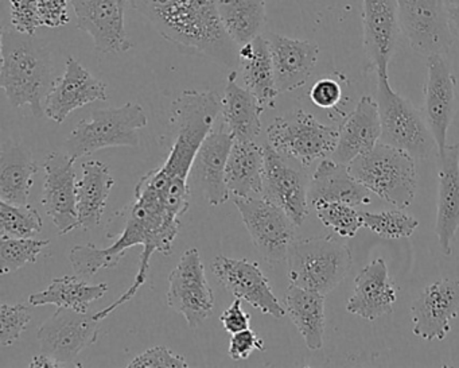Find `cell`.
<instances>
[{"label": "cell", "mask_w": 459, "mask_h": 368, "mask_svg": "<svg viewBox=\"0 0 459 368\" xmlns=\"http://www.w3.org/2000/svg\"><path fill=\"white\" fill-rule=\"evenodd\" d=\"M181 222L169 214L166 193L152 187L146 177L139 180L135 188V201L112 216L107 231V239L117 238L108 249H99L95 244L74 246L69 254L72 267L77 276L92 278L100 270L117 267L128 249L143 247L139 270L127 292L107 306L96 311L103 321L115 309L130 302L149 278L150 259L154 252L169 257L178 235Z\"/></svg>", "instance_id": "6da1fadb"}, {"label": "cell", "mask_w": 459, "mask_h": 368, "mask_svg": "<svg viewBox=\"0 0 459 368\" xmlns=\"http://www.w3.org/2000/svg\"><path fill=\"white\" fill-rule=\"evenodd\" d=\"M155 31L182 49L222 66L238 64V45L222 26L219 0H128Z\"/></svg>", "instance_id": "7a4b0ae2"}, {"label": "cell", "mask_w": 459, "mask_h": 368, "mask_svg": "<svg viewBox=\"0 0 459 368\" xmlns=\"http://www.w3.org/2000/svg\"><path fill=\"white\" fill-rule=\"evenodd\" d=\"M0 87L15 109L30 106L37 119L44 117L42 99L56 83L55 61L49 48L36 36L2 29Z\"/></svg>", "instance_id": "3957f363"}, {"label": "cell", "mask_w": 459, "mask_h": 368, "mask_svg": "<svg viewBox=\"0 0 459 368\" xmlns=\"http://www.w3.org/2000/svg\"><path fill=\"white\" fill-rule=\"evenodd\" d=\"M221 106L222 99L213 91H184L173 101L170 123L176 138L168 160L160 166L169 179L189 180L195 155L221 115Z\"/></svg>", "instance_id": "277c9868"}, {"label": "cell", "mask_w": 459, "mask_h": 368, "mask_svg": "<svg viewBox=\"0 0 459 368\" xmlns=\"http://www.w3.org/2000/svg\"><path fill=\"white\" fill-rule=\"evenodd\" d=\"M351 176L394 208L407 209L418 188L415 158L399 147L378 142L349 163Z\"/></svg>", "instance_id": "5b68a950"}, {"label": "cell", "mask_w": 459, "mask_h": 368, "mask_svg": "<svg viewBox=\"0 0 459 368\" xmlns=\"http://www.w3.org/2000/svg\"><path fill=\"white\" fill-rule=\"evenodd\" d=\"M290 284L327 295L351 268L349 247L333 236L295 239L287 254Z\"/></svg>", "instance_id": "8992f818"}, {"label": "cell", "mask_w": 459, "mask_h": 368, "mask_svg": "<svg viewBox=\"0 0 459 368\" xmlns=\"http://www.w3.org/2000/svg\"><path fill=\"white\" fill-rule=\"evenodd\" d=\"M147 123L146 112L138 103L95 110L91 120H82L69 134L66 154L76 161L108 147H138V131Z\"/></svg>", "instance_id": "52a82bcc"}, {"label": "cell", "mask_w": 459, "mask_h": 368, "mask_svg": "<svg viewBox=\"0 0 459 368\" xmlns=\"http://www.w3.org/2000/svg\"><path fill=\"white\" fill-rule=\"evenodd\" d=\"M383 144L410 153L415 160H426L437 149V142L423 112L400 96L389 84L388 74H377V98Z\"/></svg>", "instance_id": "ba28073f"}, {"label": "cell", "mask_w": 459, "mask_h": 368, "mask_svg": "<svg viewBox=\"0 0 459 368\" xmlns=\"http://www.w3.org/2000/svg\"><path fill=\"white\" fill-rule=\"evenodd\" d=\"M340 130L322 125L303 110L278 117L267 130L268 144L287 160L308 168L316 161L332 157Z\"/></svg>", "instance_id": "9c48e42d"}, {"label": "cell", "mask_w": 459, "mask_h": 368, "mask_svg": "<svg viewBox=\"0 0 459 368\" xmlns=\"http://www.w3.org/2000/svg\"><path fill=\"white\" fill-rule=\"evenodd\" d=\"M233 203L260 257L273 265L286 262L290 246L297 239V225L289 215L263 196L233 197Z\"/></svg>", "instance_id": "30bf717a"}, {"label": "cell", "mask_w": 459, "mask_h": 368, "mask_svg": "<svg viewBox=\"0 0 459 368\" xmlns=\"http://www.w3.org/2000/svg\"><path fill=\"white\" fill-rule=\"evenodd\" d=\"M400 31L413 52L447 55L454 44L446 0H396Z\"/></svg>", "instance_id": "8fae6325"}, {"label": "cell", "mask_w": 459, "mask_h": 368, "mask_svg": "<svg viewBox=\"0 0 459 368\" xmlns=\"http://www.w3.org/2000/svg\"><path fill=\"white\" fill-rule=\"evenodd\" d=\"M169 308L184 316L190 328H197L213 314L214 295L197 249L184 252L169 276Z\"/></svg>", "instance_id": "7c38bea8"}, {"label": "cell", "mask_w": 459, "mask_h": 368, "mask_svg": "<svg viewBox=\"0 0 459 368\" xmlns=\"http://www.w3.org/2000/svg\"><path fill=\"white\" fill-rule=\"evenodd\" d=\"M101 320L95 313H82L58 308L37 332L41 352L74 367H82L74 359L80 352L98 341Z\"/></svg>", "instance_id": "4fadbf2b"}, {"label": "cell", "mask_w": 459, "mask_h": 368, "mask_svg": "<svg viewBox=\"0 0 459 368\" xmlns=\"http://www.w3.org/2000/svg\"><path fill=\"white\" fill-rule=\"evenodd\" d=\"M211 270L235 298L246 301L263 314H270L275 319L286 316V309L273 294V287L259 263L246 258L233 259L219 255L211 263Z\"/></svg>", "instance_id": "5bb4252c"}, {"label": "cell", "mask_w": 459, "mask_h": 368, "mask_svg": "<svg viewBox=\"0 0 459 368\" xmlns=\"http://www.w3.org/2000/svg\"><path fill=\"white\" fill-rule=\"evenodd\" d=\"M42 206L60 235L80 228L74 160L66 153L52 152L45 158Z\"/></svg>", "instance_id": "9a60e30c"}, {"label": "cell", "mask_w": 459, "mask_h": 368, "mask_svg": "<svg viewBox=\"0 0 459 368\" xmlns=\"http://www.w3.org/2000/svg\"><path fill=\"white\" fill-rule=\"evenodd\" d=\"M287 158L279 154L270 144L264 146V177L262 196L283 209L297 227L310 214L308 184L305 174L292 168Z\"/></svg>", "instance_id": "2e32d148"}, {"label": "cell", "mask_w": 459, "mask_h": 368, "mask_svg": "<svg viewBox=\"0 0 459 368\" xmlns=\"http://www.w3.org/2000/svg\"><path fill=\"white\" fill-rule=\"evenodd\" d=\"M456 80L443 55L427 57L423 115L437 142V155L447 146V133L455 115Z\"/></svg>", "instance_id": "e0dca14e"}, {"label": "cell", "mask_w": 459, "mask_h": 368, "mask_svg": "<svg viewBox=\"0 0 459 368\" xmlns=\"http://www.w3.org/2000/svg\"><path fill=\"white\" fill-rule=\"evenodd\" d=\"M459 314V279H439L421 290L411 306L412 332L427 341L443 340Z\"/></svg>", "instance_id": "ac0fdd59"}, {"label": "cell", "mask_w": 459, "mask_h": 368, "mask_svg": "<svg viewBox=\"0 0 459 368\" xmlns=\"http://www.w3.org/2000/svg\"><path fill=\"white\" fill-rule=\"evenodd\" d=\"M77 28L90 34L98 52L125 53L133 48L119 0H71Z\"/></svg>", "instance_id": "d6986e66"}, {"label": "cell", "mask_w": 459, "mask_h": 368, "mask_svg": "<svg viewBox=\"0 0 459 368\" xmlns=\"http://www.w3.org/2000/svg\"><path fill=\"white\" fill-rule=\"evenodd\" d=\"M107 84L96 79L76 58L68 57L63 77L56 80L45 98V117L56 123L93 101H107Z\"/></svg>", "instance_id": "ffe728a7"}, {"label": "cell", "mask_w": 459, "mask_h": 368, "mask_svg": "<svg viewBox=\"0 0 459 368\" xmlns=\"http://www.w3.org/2000/svg\"><path fill=\"white\" fill-rule=\"evenodd\" d=\"M233 142L235 138L222 123L219 130H212L206 136L193 162L190 176L211 206H222L230 200L225 171Z\"/></svg>", "instance_id": "44dd1931"}, {"label": "cell", "mask_w": 459, "mask_h": 368, "mask_svg": "<svg viewBox=\"0 0 459 368\" xmlns=\"http://www.w3.org/2000/svg\"><path fill=\"white\" fill-rule=\"evenodd\" d=\"M364 49L376 74H388L400 23L396 0H362Z\"/></svg>", "instance_id": "7402d4cb"}, {"label": "cell", "mask_w": 459, "mask_h": 368, "mask_svg": "<svg viewBox=\"0 0 459 368\" xmlns=\"http://www.w3.org/2000/svg\"><path fill=\"white\" fill-rule=\"evenodd\" d=\"M267 39L279 93L303 87L318 63V45L276 33L268 34Z\"/></svg>", "instance_id": "603a6c76"}, {"label": "cell", "mask_w": 459, "mask_h": 368, "mask_svg": "<svg viewBox=\"0 0 459 368\" xmlns=\"http://www.w3.org/2000/svg\"><path fill=\"white\" fill-rule=\"evenodd\" d=\"M354 284L353 295L346 305L349 313L369 321L392 313L397 293L383 258H377L365 266L354 279Z\"/></svg>", "instance_id": "cb8c5ba5"}, {"label": "cell", "mask_w": 459, "mask_h": 368, "mask_svg": "<svg viewBox=\"0 0 459 368\" xmlns=\"http://www.w3.org/2000/svg\"><path fill=\"white\" fill-rule=\"evenodd\" d=\"M459 145H447L439 157V185L435 233L446 257L453 254V241L459 228Z\"/></svg>", "instance_id": "d4e9b609"}, {"label": "cell", "mask_w": 459, "mask_h": 368, "mask_svg": "<svg viewBox=\"0 0 459 368\" xmlns=\"http://www.w3.org/2000/svg\"><path fill=\"white\" fill-rule=\"evenodd\" d=\"M381 139V122L377 101L370 96H362L356 109L340 127L338 144L332 160L349 163L359 155L370 152Z\"/></svg>", "instance_id": "484cf974"}, {"label": "cell", "mask_w": 459, "mask_h": 368, "mask_svg": "<svg viewBox=\"0 0 459 368\" xmlns=\"http://www.w3.org/2000/svg\"><path fill=\"white\" fill-rule=\"evenodd\" d=\"M370 195V190L351 176L346 163L335 162L332 158L319 162L308 184V204L313 208L322 203L365 206L372 201Z\"/></svg>", "instance_id": "4316f807"}, {"label": "cell", "mask_w": 459, "mask_h": 368, "mask_svg": "<svg viewBox=\"0 0 459 368\" xmlns=\"http://www.w3.org/2000/svg\"><path fill=\"white\" fill-rule=\"evenodd\" d=\"M238 66L240 68L244 88L259 101L263 109H273L279 91L276 88L267 37L262 34L249 44L238 48Z\"/></svg>", "instance_id": "83f0119b"}, {"label": "cell", "mask_w": 459, "mask_h": 368, "mask_svg": "<svg viewBox=\"0 0 459 368\" xmlns=\"http://www.w3.org/2000/svg\"><path fill=\"white\" fill-rule=\"evenodd\" d=\"M82 169L76 189L77 214L80 228L91 231L100 225L115 180L108 166L100 161L82 162Z\"/></svg>", "instance_id": "f1b7e54d"}, {"label": "cell", "mask_w": 459, "mask_h": 368, "mask_svg": "<svg viewBox=\"0 0 459 368\" xmlns=\"http://www.w3.org/2000/svg\"><path fill=\"white\" fill-rule=\"evenodd\" d=\"M264 147L255 141H235L228 157L225 181L232 197H257L263 193Z\"/></svg>", "instance_id": "f546056e"}, {"label": "cell", "mask_w": 459, "mask_h": 368, "mask_svg": "<svg viewBox=\"0 0 459 368\" xmlns=\"http://www.w3.org/2000/svg\"><path fill=\"white\" fill-rule=\"evenodd\" d=\"M238 71L228 76L222 98V123L227 126L235 141H254L262 131V104L247 88L238 84Z\"/></svg>", "instance_id": "4dcf8cb0"}, {"label": "cell", "mask_w": 459, "mask_h": 368, "mask_svg": "<svg viewBox=\"0 0 459 368\" xmlns=\"http://www.w3.org/2000/svg\"><path fill=\"white\" fill-rule=\"evenodd\" d=\"M39 168L31 153L20 144L4 145L0 152V200L29 204L34 176Z\"/></svg>", "instance_id": "1f68e13d"}, {"label": "cell", "mask_w": 459, "mask_h": 368, "mask_svg": "<svg viewBox=\"0 0 459 368\" xmlns=\"http://www.w3.org/2000/svg\"><path fill=\"white\" fill-rule=\"evenodd\" d=\"M325 297L313 290L290 284L284 295V309L311 351L324 346Z\"/></svg>", "instance_id": "d6a6232c"}, {"label": "cell", "mask_w": 459, "mask_h": 368, "mask_svg": "<svg viewBox=\"0 0 459 368\" xmlns=\"http://www.w3.org/2000/svg\"><path fill=\"white\" fill-rule=\"evenodd\" d=\"M108 292V285H90L79 276H65L55 278L44 292L34 293L29 297L33 306L55 305L57 308L87 313L95 301Z\"/></svg>", "instance_id": "836d02e7"}, {"label": "cell", "mask_w": 459, "mask_h": 368, "mask_svg": "<svg viewBox=\"0 0 459 368\" xmlns=\"http://www.w3.org/2000/svg\"><path fill=\"white\" fill-rule=\"evenodd\" d=\"M219 13L225 31L238 47L254 41L264 31L265 0H219Z\"/></svg>", "instance_id": "e575fe53"}, {"label": "cell", "mask_w": 459, "mask_h": 368, "mask_svg": "<svg viewBox=\"0 0 459 368\" xmlns=\"http://www.w3.org/2000/svg\"><path fill=\"white\" fill-rule=\"evenodd\" d=\"M42 228L41 215L30 204L17 206L0 200V236L34 238Z\"/></svg>", "instance_id": "d590c367"}, {"label": "cell", "mask_w": 459, "mask_h": 368, "mask_svg": "<svg viewBox=\"0 0 459 368\" xmlns=\"http://www.w3.org/2000/svg\"><path fill=\"white\" fill-rule=\"evenodd\" d=\"M50 243L48 239L7 238L0 236V273H15L29 263H36L42 250Z\"/></svg>", "instance_id": "8d00e7d4"}, {"label": "cell", "mask_w": 459, "mask_h": 368, "mask_svg": "<svg viewBox=\"0 0 459 368\" xmlns=\"http://www.w3.org/2000/svg\"><path fill=\"white\" fill-rule=\"evenodd\" d=\"M364 227L375 232L376 235L386 239L410 238L419 227V222L411 215L405 214L404 209H394V211L359 212Z\"/></svg>", "instance_id": "74e56055"}, {"label": "cell", "mask_w": 459, "mask_h": 368, "mask_svg": "<svg viewBox=\"0 0 459 368\" xmlns=\"http://www.w3.org/2000/svg\"><path fill=\"white\" fill-rule=\"evenodd\" d=\"M316 216L325 227L334 231L342 238H354L359 228L364 227L361 214L356 206L345 203H322L314 206Z\"/></svg>", "instance_id": "f35d334b"}, {"label": "cell", "mask_w": 459, "mask_h": 368, "mask_svg": "<svg viewBox=\"0 0 459 368\" xmlns=\"http://www.w3.org/2000/svg\"><path fill=\"white\" fill-rule=\"evenodd\" d=\"M30 311L22 303L10 305L4 302L0 305V344L4 346H13L20 340L23 330L30 324Z\"/></svg>", "instance_id": "ab89813d"}, {"label": "cell", "mask_w": 459, "mask_h": 368, "mask_svg": "<svg viewBox=\"0 0 459 368\" xmlns=\"http://www.w3.org/2000/svg\"><path fill=\"white\" fill-rule=\"evenodd\" d=\"M10 18L14 31L26 36H36L42 26L37 0H10Z\"/></svg>", "instance_id": "60d3db41"}, {"label": "cell", "mask_w": 459, "mask_h": 368, "mask_svg": "<svg viewBox=\"0 0 459 368\" xmlns=\"http://www.w3.org/2000/svg\"><path fill=\"white\" fill-rule=\"evenodd\" d=\"M127 367L131 368H186V360L181 355L174 354L168 346H154L134 357Z\"/></svg>", "instance_id": "b9f144b4"}, {"label": "cell", "mask_w": 459, "mask_h": 368, "mask_svg": "<svg viewBox=\"0 0 459 368\" xmlns=\"http://www.w3.org/2000/svg\"><path fill=\"white\" fill-rule=\"evenodd\" d=\"M264 349L263 338H260L255 330L248 328V329L232 335L228 355H230V359L238 362V360L248 359L254 351H264Z\"/></svg>", "instance_id": "7bdbcfd3"}, {"label": "cell", "mask_w": 459, "mask_h": 368, "mask_svg": "<svg viewBox=\"0 0 459 368\" xmlns=\"http://www.w3.org/2000/svg\"><path fill=\"white\" fill-rule=\"evenodd\" d=\"M37 2H39L42 26L56 29L68 25L71 21L68 12L71 0H37Z\"/></svg>", "instance_id": "ee69618b"}, {"label": "cell", "mask_w": 459, "mask_h": 368, "mask_svg": "<svg viewBox=\"0 0 459 368\" xmlns=\"http://www.w3.org/2000/svg\"><path fill=\"white\" fill-rule=\"evenodd\" d=\"M342 90L335 80L324 77L310 90V101L319 109L329 110L340 103Z\"/></svg>", "instance_id": "f6af8a7d"}, {"label": "cell", "mask_w": 459, "mask_h": 368, "mask_svg": "<svg viewBox=\"0 0 459 368\" xmlns=\"http://www.w3.org/2000/svg\"><path fill=\"white\" fill-rule=\"evenodd\" d=\"M220 321H221L222 327L228 333L235 335V333L241 332V330L248 329L251 316L243 311L240 298H236L232 305L222 311Z\"/></svg>", "instance_id": "bcb514c9"}, {"label": "cell", "mask_w": 459, "mask_h": 368, "mask_svg": "<svg viewBox=\"0 0 459 368\" xmlns=\"http://www.w3.org/2000/svg\"><path fill=\"white\" fill-rule=\"evenodd\" d=\"M29 367H74V365L69 364V363L61 362V360L56 359V357L50 356V355L44 354V352H42L41 355H39V356H36L31 360Z\"/></svg>", "instance_id": "7dc6e473"}, {"label": "cell", "mask_w": 459, "mask_h": 368, "mask_svg": "<svg viewBox=\"0 0 459 368\" xmlns=\"http://www.w3.org/2000/svg\"><path fill=\"white\" fill-rule=\"evenodd\" d=\"M451 31L459 39V6H448Z\"/></svg>", "instance_id": "c3c4849f"}, {"label": "cell", "mask_w": 459, "mask_h": 368, "mask_svg": "<svg viewBox=\"0 0 459 368\" xmlns=\"http://www.w3.org/2000/svg\"><path fill=\"white\" fill-rule=\"evenodd\" d=\"M448 6H459V0H446Z\"/></svg>", "instance_id": "681fc988"}, {"label": "cell", "mask_w": 459, "mask_h": 368, "mask_svg": "<svg viewBox=\"0 0 459 368\" xmlns=\"http://www.w3.org/2000/svg\"><path fill=\"white\" fill-rule=\"evenodd\" d=\"M120 2V4H122V7H125L126 9V4H128V0H119Z\"/></svg>", "instance_id": "f907efd6"}, {"label": "cell", "mask_w": 459, "mask_h": 368, "mask_svg": "<svg viewBox=\"0 0 459 368\" xmlns=\"http://www.w3.org/2000/svg\"><path fill=\"white\" fill-rule=\"evenodd\" d=\"M459 145V144H458ZM458 163H459V155H458Z\"/></svg>", "instance_id": "816d5d0a"}]
</instances>
